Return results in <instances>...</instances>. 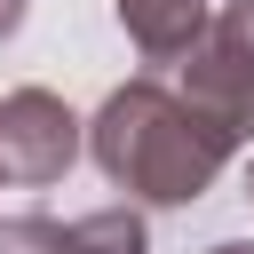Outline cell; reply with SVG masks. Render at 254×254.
<instances>
[{
    "label": "cell",
    "instance_id": "6",
    "mask_svg": "<svg viewBox=\"0 0 254 254\" xmlns=\"http://www.w3.org/2000/svg\"><path fill=\"white\" fill-rule=\"evenodd\" d=\"M24 8H32V0H0V40H16V24H24Z\"/></svg>",
    "mask_w": 254,
    "mask_h": 254
},
{
    "label": "cell",
    "instance_id": "5",
    "mask_svg": "<svg viewBox=\"0 0 254 254\" xmlns=\"http://www.w3.org/2000/svg\"><path fill=\"white\" fill-rule=\"evenodd\" d=\"M206 32H214V40H222V48H238V56H246V64H254V0H222V8H214V24H206Z\"/></svg>",
    "mask_w": 254,
    "mask_h": 254
},
{
    "label": "cell",
    "instance_id": "2",
    "mask_svg": "<svg viewBox=\"0 0 254 254\" xmlns=\"http://www.w3.org/2000/svg\"><path fill=\"white\" fill-rule=\"evenodd\" d=\"M79 143H87V127L71 119V103L56 95V87H16V95H0V175L8 183H56V175H71V159H79Z\"/></svg>",
    "mask_w": 254,
    "mask_h": 254
},
{
    "label": "cell",
    "instance_id": "3",
    "mask_svg": "<svg viewBox=\"0 0 254 254\" xmlns=\"http://www.w3.org/2000/svg\"><path fill=\"white\" fill-rule=\"evenodd\" d=\"M0 254H151L135 206H95L79 222L56 214H0Z\"/></svg>",
    "mask_w": 254,
    "mask_h": 254
},
{
    "label": "cell",
    "instance_id": "4",
    "mask_svg": "<svg viewBox=\"0 0 254 254\" xmlns=\"http://www.w3.org/2000/svg\"><path fill=\"white\" fill-rule=\"evenodd\" d=\"M111 16H119V32L135 40L143 64H183V56L206 40L214 0H111Z\"/></svg>",
    "mask_w": 254,
    "mask_h": 254
},
{
    "label": "cell",
    "instance_id": "1",
    "mask_svg": "<svg viewBox=\"0 0 254 254\" xmlns=\"http://www.w3.org/2000/svg\"><path fill=\"white\" fill-rule=\"evenodd\" d=\"M230 151H238V135L167 79H127L87 119V159L103 167L111 190H127L143 206H198L222 183Z\"/></svg>",
    "mask_w": 254,
    "mask_h": 254
},
{
    "label": "cell",
    "instance_id": "8",
    "mask_svg": "<svg viewBox=\"0 0 254 254\" xmlns=\"http://www.w3.org/2000/svg\"><path fill=\"white\" fill-rule=\"evenodd\" d=\"M246 198H254V167H246Z\"/></svg>",
    "mask_w": 254,
    "mask_h": 254
},
{
    "label": "cell",
    "instance_id": "7",
    "mask_svg": "<svg viewBox=\"0 0 254 254\" xmlns=\"http://www.w3.org/2000/svg\"><path fill=\"white\" fill-rule=\"evenodd\" d=\"M206 254H254V246H246V238H222V246H206Z\"/></svg>",
    "mask_w": 254,
    "mask_h": 254
}]
</instances>
